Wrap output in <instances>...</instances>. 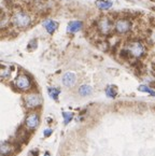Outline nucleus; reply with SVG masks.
<instances>
[{
    "label": "nucleus",
    "mask_w": 155,
    "mask_h": 156,
    "mask_svg": "<svg viewBox=\"0 0 155 156\" xmlns=\"http://www.w3.org/2000/svg\"><path fill=\"white\" fill-rule=\"evenodd\" d=\"M138 90H140V92H144V93H147V94L152 95V96H154L155 97V92L153 90H151L150 87H147V85H140L139 87H138Z\"/></svg>",
    "instance_id": "obj_16"
},
{
    "label": "nucleus",
    "mask_w": 155,
    "mask_h": 156,
    "mask_svg": "<svg viewBox=\"0 0 155 156\" xmlns=\"http://www.w3.org/2000/svg\"><path fill=\"white\" fill-rule=\"evenodd\" d=\"M10 74H11V71L9 68H3V69L1 70V78H2V79L9 78L10 77Z\"/></svg>",
    "instance_id": "obj_19"
},
{
    "label": "nucleus",
    "mask_w": 155,
    "mask_h": 156,
    "mask_svg": "<svg viewBox=\"0 0 155 156\" xmlns=\"http://www.w3.org/2000/svg\"><path fill=\"white\" fill-rule=\"evenodd\" d=\"M13 150H14V146L12 144L9 143V142H3L1 144V152L0 153H1V156H8L12 153Z\"/></svg>",
    "instance_id": "obj_12"
},
{
    "label": "nucleus",
    "mask_w": 155,
    "mask_h": 156,
    "mask_svg": "<svg viewBox=\"0 0 155 156\" xmlns=\"http://www.w3.org/2000/svg\"><path fill=\"white\" fill-rule=\"evenodd\" d=\"M98 30L100 31L102 35H109V33L112 31V28H113V24L112 22L109 20L108 17H102L100 21L98 22Z\"/></svg>",
    "instance_id": "obj_6"
},
{
    "label": "nucleus",
    "mask_w": 155,
    "mask_h": 156,
    "mask_svg": "<svg viewBox=\"0 0 155 156\" xmlns=\"http://www.w3.org/2000/svg\"><path fill=\"white\" fill-rule=\"evenodd\" d=\"M62 84L66 87H72L73 85L77 82V75L73 72H66V73L62 75Z\"/></svg>",
    "instance_id": "obj_8"
},
{
    "label": "nucleus",
    "mask_w": 155,
    "mask_h": 156,
    "mask_svg": "<svg viewBox=\"0 0 155 156\" xmlns=\"http://www.w3.org/2000/svg\"><path fill=\"white\" fill-rule=\"evenodd\" d=\"M12 24L18 28H26L30 24V16L25 12H16L12 16Z\"/></svg>",
    "instance_id": "obj_1"
},
{
    "label": "nucleus",
    "mask_w": 155,
    "mask_h": 156,
    "mask_svg": "<svg viewBox=\"0 0 155 156\" xmlns=\"http://www.w3.org/2000/svg\"><path fill=\"white\" fill-rule=\"evenodd\" d=\"M60 94V90L58 88H49V95L50 97L53 98L54 100L58 99V95Z\"/></svg>",
    "instance_id": "obj_15"
},
{
    "label": "nucleus",
    "mask_w": 155,
    "mask_h": 156,
    "mask_svg": "<svg viewBox=\"0 0 155 156\" xmlns=\"http://www.w3.org/2000/svg\"><path fill=\"white\" fill-rule=\"evenodd\" d=\"M39 123H40V118H39V115L37 113H30L25 120V125L29 129H34V128L38 127Z\"/></svg>",
    "instance_id": "obj_7"
},
{
    "label": "nucleus",
    "mask_w": 155,
    "mask_h": 156,
    "mask_svg": "<svg viewBox=\"0 0 155 156\" xmlns=\"http://www.w3.org/2000/svg\"><path fill=\"white\" fill-rule=\"evenodd\" d=\"M44 156H50V154H49V153H47H47L44 154Z\"/></svg>",
    "instance_id": "obj_23"
},
{
    "label": "nucleus",
    "mask_w": 155,
    "mask_h": 156,
    "mask_svg": "<svg viewBox=\"0 0 155 156\" xmlns=\"http://www.w3.org/2000/svg\"><path fill=\"white\" fill-rule=\"evenodd\" d=\"M93 93V90H92V87L87 84H84V85H81L79 87V94L83 97H85V96H90V94Z\"/></svg>",
    "instance_id": "obj_13"
},
{
    "label": "nucleus",
    "mask_w": 155,
    "mask_h": 156,
    "mask_svg": "<svg viewBox=\"0 0 155 156\" xmlns=\"http://www.w3.org/2000/svg\"><path fill=\"white\" fill-rule=\"evenodd\" d=\"M83 26V23L81 21H72L70 22L67 26V32L69 33H75L79 30H81Z\"/></svg>",
    "instance_id": "obj_9"
},
{
    "label": "nucleus",
    "mask_w": 155,
    "mask_h": 156,
    "mask_svg": "<svg viewBox=\"0 0 155 156\" xmlns=\"http://www.w3.org/2000/svg\"><path fill=\"white\" fill-rule=\"evenodd\" d=\"M14 85L20 90H28L31 87V81L26 74H21L14 81Z\"/></svg>",
    "instance_id": "obj_4"
},
{
    "label": "nucleus",
    "mask_w": 155,
    "mask_h": 156,
    "mask_svg": "<svg viewBox=\"0 0 155 156\" xmlns=\"http://www.w3.org/2000/svg\"><path fill=\"white\" fill-rule=\"evenodd\" d=\"M37 47V40H31L30 43L28 44V49L30 50V51H32V50H35Z\"/></svg>",
    "instance_id": "obj_20"
},
{
    "label": "nucleus",
    "mask_w": 155,
    "mask_h": 156,
    "mask_svg": "<svg viewBox=\"0 0 155 156\" xmlns=\"http://www.w3.org/2000/svg\"><path fill=\"white\" fill-rule=\"evenodd\" d=\"M28 156H38V151L34 150V151H30L28 153Z\"/></svg>",
    "instance_id": "obj_21"
},
{
    "label": "nucleus",
    "mask_w": 155,
    "mask_h": 156,
    "mask_svg": "<svg viewBox=\"0 0 155 156\" xmlns=\"http://www.w3.org/2000/svg\"><path fill=\"white\" fill-rule=\"evenodd\" d=\"M44 28L47 29V31L52 35V33H54L56 31V29L58 28V23L56 21H53V20H47L43 23Z\"/></svg>",
    "instance_id": "obj_10"
},
{
    "label": "nucleus",
    "mask_w": 155,
    "mask_h": 156,
    "mask_svg": "<svg viewBox=\"0 0 155 156\" xmlns=\"http://www.w3.org/2000/svg\"><path fill=\"white\" fill-rule=\"evenodd\" d=\"M95 5L100 10H109L113 5V3H112V1H109V0H96Z\"/></svg>",
    "instance_id": "obj_11"
},
{
    "label": "nucleus",
    "mask_w": 155,
    "mask_h": 156,
    "mask_svg": "<svg viewBox=\"0 0 155 156\" xmlns=\"http://www.w3.org/2000/svg\"><path fill=\"white\" fill-rule=\"evenodd\" d=\"M42 99L38 94H29L25 97V105L28 109H35L41 106Z\"/></svg>",
    "instance_id": "obj_5"
},
{
    "label": "nucleus",
    "mask_w": 155,
    "mask_h": 156,
    "mask_svg": "<svg viewBox=\"0 0 155 156\" xmlns=\"http://www.w3.org/2000/svg\"><path fill=\"white\" fill-rule=\"evenodd\" d=\"M126 50L128 51L129 55L132 57H140L144 53V46L142 45L141 42L139 41H132L127 44Z\"/></svg>",
    "instance_id": "obj_2"
},
{
    "label": "nucleus",
    "mask_w": 155,
    "mask_h": 156,
    "mask_svg": "<svg viewBox=\"0 0 155 156\" xmlns=\"http://www.w3.org/2000/svg\"><path fill=\"white\" fill-rule=\"evenodd\" d=\"M106 95L110 98H114L116 96V88L114 86H112V85L108 86L106 88Z\"/></svg>",
    "instance_id": "obj_14"
},
{
    "label": "nucleus",
    "mask_w": 155,
    "mask_h": 156,
    "mask_svg": "<svg viewBox=\"0 0 155 156\" xmlns=\"http://www.w3.org/2000/svg\"><path fill=\"white\" fill-rule=\"evenodd\" d=\"M51 133H52V129H45V130H44V136H45V137H49V136L51 135Z\"/></svg>",
    "instance_id": "obj_22"
},
{
    "label": "nucleus",
    "mask_w": 155,
    "mask_h": 156,
    "mask_svg": "<svg viewBox=\"0 0 155 156\" xmlns=\"http://www.w3.org/2000/svg\"><path fill=\"white\" fill-rule=\"evenodd\" d=\"M27 135H28V133H27V130H24V131H17V138H18V140L25 141L26 139H27Z\"/></svg>",
    "instance_id": "obj_18"
},
{
    "label": "nucleus",
    "mask_w": 155,
    "mask_h": 156,
    "mask_svg": "<svg viewBox=\"0 0 155 156\" xmlns=\"http://www.w3.org/2000/svg\"><path fill=\"white\" fill-rule=\"evenodd\" d=\"M62 118H64L65 124H68L70 121L72 120L73 114H72V113H70V112H64V113H62Z\"/></svg>",
    "instance_id": "obj_17"
},
{
    "label": "nucleus",
    "mask_w": 155,
    "mask_h": 156,
    "mask_svg": "<svg viewBox=\"0 0 155 156\" xmlns=\"http://www.w3.org/2000/svg\"><path fill=\"white\" fill-rule=\"evenodd\" d=\"M132 28V23L126 20V18H120L115 22V25H114V30L119 35H124L127 33Z\"/></svg>",
    "instance_id": "obj_3"
}]
</instances>
